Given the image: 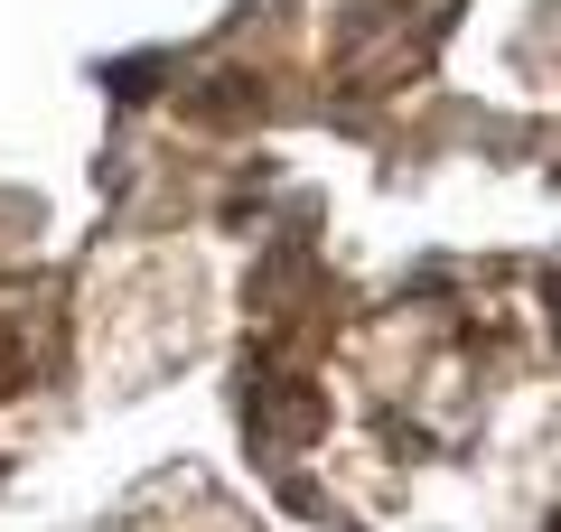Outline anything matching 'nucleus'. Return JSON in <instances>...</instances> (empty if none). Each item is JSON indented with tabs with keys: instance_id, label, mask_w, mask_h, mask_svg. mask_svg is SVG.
Listing matches in <instances>:
<instances>
[{
	"instance_id": "obj_1",
	"label": "nucleus",
	"mask_w": 561,
	"mask_h": 532,
	"mask_svg": "<svg viewBox=\"0 0 561 532\" xmlns=\"http://www.w3.org/2000/svg\"><path fill=\"white\" fill-rule=\"evenodd\" d=\"M552 532H561V523H552Z\"/></svg>"
}]
</instances>
